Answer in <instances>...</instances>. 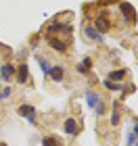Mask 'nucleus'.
<instances>
[{"mask_svg": "<svg viewBox=\"0 0 138 146\" xmlns=\"http://www.w3.org/2000/svg\"><path fill=\"white\" fill-rule=\"evenodd\" d=\"M90 65H92V61H90V58H84V63L80 65V67H77V71H80V73H88Z\"/></svg>", "mask_w": 138, "mask_h": 146, "instance_id": "12", "label": "nucleus"}, {"mask_svg": "<svg viewBox=\"0 0 138 146\" xmlns=\"http://www.w3.org/2000/svg\"><path fill=\"white\" fill-rule=\"evenodd\" d=\"M0 146H6V144H0Z\"/></svg>", "mask_w": 138, "mask_h": 146, "instance_id": "21", "label": "nucleus"}, {"mask_svg": "<svg viewBox=\"0 0 138 146\" xmlns=\"http://www.w3.org/2000/svg\"><path fill=\"white\" fill-rule=\"evenodd\" d=\"M86 102H88L90 109L96 111V115H103V113H105V104L101 102V98L96 96V92H92V90L86 92Z\"/></svg>", "mask_w": 138, "mask_h": 146, "instance_id": "1", "label": "nucleus"}, {"mask_svg": "<svg viewBox=\"0 0 138 146\" xmlns=\"http://www.w3.org/2000/svg\"><path fill=\"white\" fill-rule=\"evenodd\" d=\"M84 34H86L90 40H94V42H101V40H103V36L98 34V31L94 29V25H90V23L86 25V27H84Z\"/></svg>", "mask_w": 138, "mask_h": 146, "instance_id": "6", "label": "nucleus"}, {"mask_svg": "<svg viewBox=\"0 0 138 146\" xmlns=\"http://www.w3.org/2000/svg\"><path fill=\"white\" fill-rule=\"evenodd\" d=\"M119 9H121L123 17H126L130 23H136V11H134V6H132V4H130V2H121V4H119Z\"/></svg>", "mask_w": 138, "mask_h": 146, "instance_id": "2", "label": "nucleus"}, {"mask_svg": "<svg viewBox=\"0 0 138 146\" xmlns=\"http://www.w3.org/2000/svg\"><path fill=\"white\" fill-rule=\"evenodd\" d=\"M48 75L55 79V82H61V79L65 77V71H63V67H50V73Z\"/></svg>", "mask_w": 138, "mask_h": 146, "instance_id": "10", "label": "nucleus"}, {"mask_svg": "<svg viewBox=\"0 0 138 146\" xmlns=\"http://www.w3.org/2000/svg\"><path fill=\"white\" fill-rule=\"evenodd\" d=\"M126 73H128L126 69H115V71H111V73H109V77H107V79H109V82H121V79L126 77Z\"/></svg>", "mask_w": 138, "mask_h": 146, "instance_id": "8", "label": "nucleus"}, {"mask_svg": "<svg viewBox=\"0 0 138 146\" xmlns=\"http://www.w3.org/2000/svg\"><path fill=\"white\" fill-rule=\"evenodd\" d=\"M48 44H50V46H52V48H55V50H59V52H65V50H67V44H65V42H63L61 38L48 36Z\"/></svg>", "mask_w": 138, "mask_h": 146, "instance_id": "5", "label": "nucleus"}, {"mask_svg": "<svg viewBox=\"0 0 138 146\" xmlns=\"http://www.w3.org/2000/svg\"><path fill=\"white\" fill-rule=\"evenodd\" d=\"M103 2H115V0H103Z\"/></svg>", "mask_w": 138, "mask_h": 146, "instance_id": "19", "label": "nucleus"}, {"mask_svg": "<svg viewBox=\"0 0 138 146\" xmlns=\"http://www.w3.org/2000/svg\"><path fill=\"white\" fill-rule=\"evenodd\" d=\"M29 77V71H27V67L25 65H21L19 67V71H17V79H19V84H25V79Z\"/></svg>", "mask_w": 138, "mask_h": 146, "instance_id": "11", "label": "nucleus"}, {"mask_svg": "<svg viewBox=\"0 0 138 146\" xmlns=\"http://www.w3.org/2000/svg\"><path fill=\"white\" fill-rule=\"evenodd\" d=\"M38 63H40V67H42V71L46 73V75H48V73H50V65H48V61H46V58H38Z\"/></svg>", "mask_w": 138, "mask_h": 146, "instance_id": "13", "label": "nucleus"}, {"mask_svg": "<svg viewBox=\"0 0 138 146\" xmlns=\"http://www.w3.org/2000/svg\"><path fill=\"white\" fill-rule=\"evenodd\" d=\"M42 146H59V140H55L52 136H48V138L42 140Z\"/></svg>", "mask_w": 138, "mask_h": 146, "instance_id": "14", "label": "nucleus"}, {"mask_svg": "<svg viewBox=\"0 0 138 146\" xmlns=\"http://www.w3.org/2000/svg\"><path fill=\"white\" fill-rule=\"evenodd\" d=\"M13 73H15V67H13V65H9V63H6L4 67L0 69V77H2V79H6V82H9V79L13 77Z\"/></svg>", "mask_w": 138, "mask_h": 146, "instance_id": "9", "label": "nucleus"}, {"mask_svg": "<svg viewBox=\"0 0 138 146\" xmlns=\"http://www.w3.org/2000/svg\"><path fill=\"white\" fill-rule=\"evenodd\" d=\"M134 131H138V123H136V129H134Z\"/></svg>", "mask_w": 138, "mask_h": 146, "instance_id": "20", "label": "nucleus"}, {"mask_svg": "<svg viewBox=\"0 0 138 146\" xmlns=\"http://www.w3.org/2000/svg\"><path fill=\"white\" fill-rule=\"evenodd\" d=\"M11 96V88H2V92H0V98H6Z\"/></svg>", "mask_w": 138, "mask_h": 146, "instance_id": "17", "label": "nucleus"}, {"mask_svg": "<svg viewBox=\"0 0 138 146\" xmlns=\"http://www.w3.org/2000/svg\"><path fill=\"white\" fill-rule=\"evenodd\" d=\"M105 86H107V90H121V86H117V84H113V82H105Z\"/></svg>", "mask_w": 138, "mask_h": 146, "instance_id": "16", "label": "nucleus"}, {"mask_svg": "<svg viewBox=\"0 0 138 146\" xmlns=\"http://www.w3.org/2000/svg\"><path fill=\"white\" fill-rule=\"evenodd\" d=\"M134 142H136V134H134V131H132V134H130V136H128V146H132Z\"/></svg>", "mask_w": 138, "mask_h": 146, "instance_id": "18", "label": "nucleus"}, {"mask_svg": "<svg viewBox=\"0 0 138 146\" xmlns=\"http://www.w3.org/2000/svg\"><path fill=\"white\" fill-rule=\"evenodd\" d=\"M94 29H96L101 36L109 31V19H107V15H105V13H103V15H101V17H98L96 21H94Z\"/></svg>", "mask_w": 138, "mask_h": 146, "instance_id": "3", "label": "nucleus"}, {"mask_svg": "<svg viewBox=\"0 0 138 146\" xmlns=\"http://www.w3.org/2000/svg\"><path fill=\"white\" fill-rule=\"evenodd\" d=\"M65 131H67L69 136H75L77 131H80V125H77L75 119H67V121H65Z\"/></svg>", "mask_w": 138, "mask_h": 146, "instance_id": "7", "label": "nucleus"}, {"mask_svg": "<svg viewBox=\"0 0 138 146\" xmlns=\"http://www.w3.org/2000/svg\"><path fill=\"white\" fill-rule=\"evenodd\" d=\"M19 113H21L23 117H27L29 123H36V111H34V107H29V104H21V107H19Z\"/></svg>", "mask_w": 138, "mask_h": 146, "instance_id": "4", "label": "nucleus"}, {"mask_svg": "<svg viewBox=\"0 0 138 146\" xmlns=\"http://www.w3.org/2000/svg\"><path fill=\"white\" fill-rule=\"evenodd\" d=\"M111 125H119V111H117V107L113 109V115H111Z\"/></svg>", "mask_w": 138, "mask_h": 146, "instance_id": "15", "label": "nucleus"}]
</instances>
